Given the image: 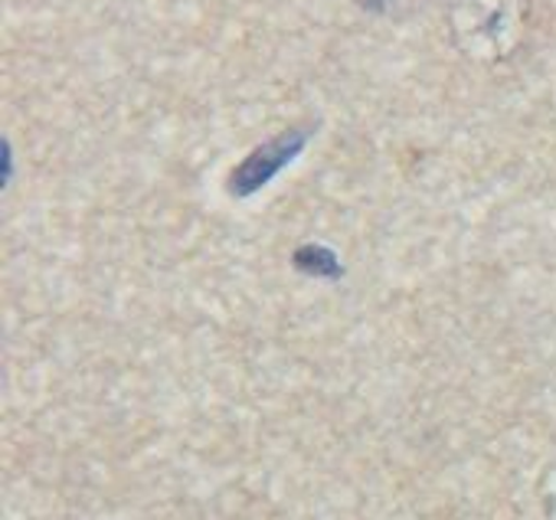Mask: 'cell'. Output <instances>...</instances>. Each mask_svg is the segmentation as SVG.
Listing matches in <instances>:
<instances>
[{
  "instance_id": "6da1fadb",
  "label": "cell",
  "mask_w": 556,
  "mask_h": 520,
  "mask_svg": "<svg viewBox=\"0 0 556 520\" xmlns=\"http://www.w3.org/2000/svg\"><path fill=\"white\" fill-rule=\"evenodd\" d=\"M530 21V0H452L448 30L465 60L481 66L507 63L523 37Z\"/></svg>"
},
{
  "instance_id": "7a4b0ae2",
  "label": "cell",
  "mask_w": 556,
  "mask_h": 520,
  "mask_svg": "<svg viewBox=\"0 0 556 520\" xmlns=\"http://www.w3.org/2000/svg\"><path fill=\"white\" fill-rule=\"evenodd\" d=\"M308 138H312L308 128H289V131H282L278 138H271L268 144L255 148V151L232 170L229 190H232L236 196H249V193L262 190L278 170H282L286 164H292V161L305 151Z\"/></svg>"
},
{
  "instance_id": "3957f363",
  "label": "cell",
  "mask_w": 556,
  "mask_h": 520,
  "mask_svg": "<svg viewBox=\"0 0 556 520\" xmlns=\"http://www.w3.org/2000/svg\"><path fill=\"white\" fill-rule=\"evenodd\" d=\"M361 4L374 14H383V17H406L416 8H422L426 0H361Z\"/></svg>"
}]
</instances>
